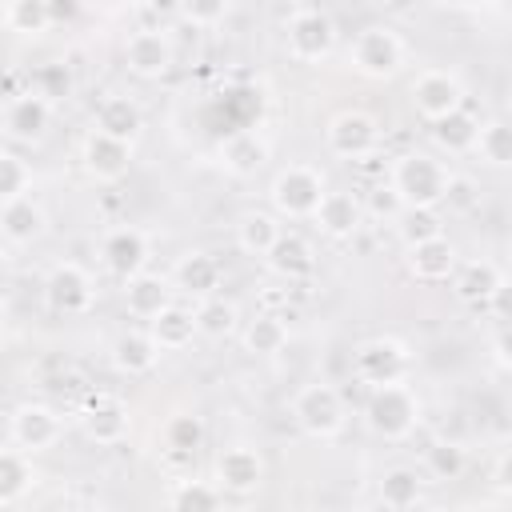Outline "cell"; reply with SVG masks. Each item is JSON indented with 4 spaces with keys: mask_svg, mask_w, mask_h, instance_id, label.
<instances>
[{
    "mask_svg": "<svg viewBox=\"0 0 512 512\" xmlns=\"http://www.w3.org/2000/svg\"><path fill=\"white\" fill-rule=\"evenodd\" d=\"M392 188L400 192L404 208H440L444 204V192H448V180L452 172L432 156V152H400L392 160V172H388Z\"/></svg>",
    "mask_w": 512,
    "mask_h": 512,
    "instance_id": "cell-1",
    "label": "cell"
},
{
    "mask_svg": "<svg viewBox=\"0 0 512 512\" xmlns=\"http://www.w3.org/2000/svg\"><path fill=\"white\" fill-rule=\"evenodd\" d=\"M324 196H328L324 176L312 164H288L268 184V204H272V212L280 220H308V216H316Z\"/></svg>",
    "mask_w": 512,
    "mask_h": 512,
    "instance_id": "cell-2",
    "label": "cell"
},
{
    "mask_svg": "<svg viewBox=\"0 0 512 512\" xmlns=\"http://www.w3.org/2000/svg\"><path fill=\"white\" fill-rule=\"evenodd\" d=\"M364 424L380 440H404L420 424V396L408 384H384L368 392L364 404Z\"/></svg>",
    "mask_w": 512,
    "mask_h": 512,
    "instance_id": "cell-3",
    "label": "cell"
},
{
    "mask_svg": "<svg viewBox=\"0 0 512 512\" xmlns=\"http://www.w3.org/2000/svg\"><path fill=\"white\" fill-rule=\"evenodd\" d=\"M336 20L324 12V8H312V4H296L284 20V48L292 60L300 64H320L336 52Z\"/></svg>",
    "mask_w": 512,
    "mask_h": 512,
    "instance_id": "cell-4",
    "label": "cell"
},
{
    "mask_svg": "<svg viewBox=\"0 0 512 512\" xmlns=\"http://www.w3.org/2000/svg\"><path fill=\"white\" fill-rule=\"evenodd\" d=\"M404 56H408V48H404L400 32L388 28V24H368V28H360L356 40H352V48H348L352 68H356L360 76H368V80H392V76L404 68Z\"/></svg>",
    "mask_w": 512,
    "mask_h": 512,
    "instance_id": "cell-5",
    "label": "cell"
},
{
    "mask_svg": "<svg viewBox=\"0 0 512 512\" xmlns=\"http://www.w3.org/2000/svg\"><path fill=\"white\" fill-rule=\"evenodd\" d=\"M292 420L312 440H336L344 432V400L332 384L312 380L292 396Z\"/></svg>",
    "mask_w": 512,
    "mask_h": 512,
    "instance_id": "cell-6",
    "label": "cell"
},
{
    "mask_svg": "<svg viewBox=\"0 0 512 512\" xmlns=\"http://www.w3.org/2000/svg\"><path fill=\"white\" fill-rule=\"evenodd\" d=\"M408 368H412V352L396 336H372L352 352V376L368 384V392L384 384H404Z\"/></svg>",
    "mask_w": 512,
    "mask_h": 512,
    "instance_id": "cell-7",
    "label": "cell"
},
{
    "mask_svg": "<svg viewBox=\"0 0 512 512\" xmlns=\"http://www.w3.org/2000/svg\"><path fill=\"white\" fill-rule=\"evenodd\" d=\"M44 304L56 316H84L96 304V280L76 260H60L44 276Z\"/></svg>",
    "mask_w": 512,
    "mask_h": 512,
    "instance_id": "cell-8",
    "label": "cell"
},
{
    "mask_svg": "<svg viewBox=\"0 0 512 512\" xmlns=\"http://www.w3.org/2000/svg\"><path fill=\"white\" fill-rule=\"evenodd\" d=\"M324 144H328V152L340 156V160H364V156H372V152L380 148V124H376V116L364 112V108H344V112H336V116L328 120Z\"/></svg>",
    "mask_w": 512,
    "mask_h": 512,
    "instance_id": "cell-9",
    "label": "cell"
},
{
    "mask_svg": "<svg viewBox=\"0 0 512 512\" xmlns=\"http://www.w3.org/2000/svg\"><path fill=\"white\" fill-rule=\"evenodd\" d=\"M64 436V420L56 408L40 404V400H24L12 408L8 416V444H16L20 452L36 456V452H48L56 440Z\"/></svg>",
    "mask_w": 512,
    "mask_h": 512,
    "instance_id": "cell-10",
    "label": "cell"
},
{
    "mask_svg": "<svg viewBox=\"0 0 512 512\" xmlns=\"http://www.w3.org/2000/svg\"><path fill=\"white\" fill-rule=\"evenodd\" d=\"M412 108L428 124L460 112L464 108V80L456 72H448V68H424L412 80Z\"/></svg>",
    "mask_w": 512,
    "mask_h": 512,
    "instance_id": "cell-11",
    "label": "cell"
},
{
    "mask_svg": "<svg viewBox=\"0 0 512 512\" xmlns=\"http://www.w3.org/2000/svg\"><path fill=\"white\" fill-rule=\"evenodd\" d=\"M124 64L132 76L140 80H160L172 72L176 64V48H172V36L164 28H136L128 40H124Z\"/></svg>",
    "mask_w": 512,
    "mask_h": 512,
    "instance_id": "cell-12",
    "label": "cell"
},
{
    "mask_svg": "<svg viewBox=\"0 0 512 512\" xmlns=\"http://www.w3.org/2000/svg\"><path fill=\"white\" fill-rule=\"evenodd\" d=\"M48 128H52V100L40 96L36 88H28L24 96L4 104V140L8 144L32 148L48 136Z\"/></svg>",
    "mask_w": 512,
    "mask_h": 512,
    "instance_id": "cell-13",
    "label": "cell"
},
{
    "mask_svg": "<svg viewBox=\"0 0 512 512\" xmlns=\"http://www.w3.org/2000/svg\"><path fill=\"white\" fill-rule=\"evenodd\" d=\"M80 432H84V440H92V444H100V448H112V444H120L124 436H128V428H132V416H128V404L124 400H116V396H92L84 408H80Z\"/></svg>",
    "mask_w": 512,
    "mask_h": 512,
    "instance_id": "cell-14",
    "label": "cell"
},
{
    "mask_svg": "<svg viewBox=\"0 0 512 512\" xmlns=\"http://www.w3.org/2000/svg\"><path fill=\"white\" fill-rule=\"evenodd\" d=\"M264 484V456L252 444H232L216 456V488L228 496H252Z\"/></svg>",
    "mask_w": 512,
    "mask_h": 512,
    "instance_id": "cell-15",
    "label": "cell"
},
{
    "mask_svg": "<svg viewBox=\"0 0 512 512\" xmlns=\"http://www.w3.org/2000/svg\"><path fill=\"white\" fill-rule=\"evenodd\" d=\"M148 256H152V248H148V236H144L140 228H112V232L104 236V244H100L104 268H108L116 280H124V284L144 272Z\"/></svg>",
    "mask_w": 512,
    "mask_h": 512,
    "instance_id": "cell-16",
    "label": "cell"
},
{
    "mask_svg": "<svg viewBox=\"0 0 512 512\" xmlns=\"http://www.w3.org/2000/svg\"><path fill=\"white\" fill-rule=\"evenodd\" d=\"M80 160H84V172H88L92 180L116 184V180H124L128 168H132V144H120V140H112V136H104V132L92 128V132L84 136V144H80Z\"/></svg>",
    "mask_w": 512,
    "mask_h": 512,
    "instance_id": "cell-17",
    "label": "cell"
},
{
    "mask_svg": "<svg viewBox=\"0 0 512 512\" xmlns=\"http://www.w3.org/2000/svg\"><path fill=\"white\" fill-rule=\"evenodd\" d=\"M404 268L420 284H440V280H452L456 276L460 252H456V244L448 236H436V240H424L416 248H404Z\"/></svg>",
    "mask_w": 512,
    "mask_h": 512,
    "instance_id": "cell-18",
    "label": "cell"
},
{
    "mask_svg": "<svg viewBox=\"0 0 512 512\" xmlns=\"http://www.w3.org/2000/svg\"><path fill=\"white\" fill-rule=\"evenodd\" d=\"M220 280H224V268H220V260L212 256V252H184L180 260H176V268H172V284L184 292V296H192L196 304L200 300H212L216 296V288H220Z\"/></svg>",
    "mask_w": 512,
    "mask_h": 512,
    "instance_id": "cell-19",
    "label": "cell"
},
{
    "mask_svg": "<svg viewBox=\"0 0 512 512\" xmlns=\"http://www.w3.org/2000/svg\"><path fill=\"white\" fill-rule=\"evenodd\" d=\"M96 132H104V136H112V140H120V144H136L140 132H144V112H140V104H136L132 96H124V92L104 96V100L96 104Z\"/></svg>",
    "mask_w": 512,
    "mask_h": 512,
    "instance_id": "cell-20",
    "label": "cell"
},
{
    "mask_svg": "<svg viewBox=\"0 0 512 512\" xmlns=\"http://www.w3.org/2000/svg\"><path fill=\"white\" fill-rule=\"evenodd\" d=\"M0 232H4V244H12V248L36 244V240L48 232V212H44V204L32 200V196L4 204V208H0Z\"/></svg>",
    "mask_w": 512,
    "mask_h": 512,
    "instance_id": "cell-21",
    "label": "cell"
},
{
    "mask_svg": "<svg viewBox=\"0 0 512 512\" xmlns=\"http://www.w3.org/2000/svg\"><path fill=\"white\" fill-rule=\"evenodd\" d=\"M268 272L280 276L284 284H296V280H308L316 272V252L312 244L300 236V232H280V240L272 244V252L264 256Z\"/></svg>",
    "mask_w": 512,
    "mask_h": 512,
    "instance_id": "cell-22",
    "label": "cell"
},
{
    "mask_svg": "<svg viewBox=\"0 0 512 512\" xmlns=\"http://www.w3.org/2000/svg\"><path fill=\"white\" fill-rule=\"evenodd\" d=\"M452 292H456V300L480 308V304H492L504 292V276H500V268L492 260H468V264L456 268Z\"/></svg>",
    "mask_w": 512,
    "mask_h": 512,
    "instance_id": "cell-23",
    "label": "cell"
},
{
    "mask_svg": "<svg viewBox=\"0 0 512 512\" xmlns=\"http://www.w3.org/2000/svg\"><path fill=\"white\" fill-rule=\"evenodd\" d=\"M316 228L324 232V236H332V240H352L356 232H360V224H364V204L352 196V192H328L324 200H320V208H316Z\"/></svg>",
    "mask_w": 512,
    "mask_h": 512,
    "instance_id": "cell-24",
    "label": "cell"
},
{
    "mask_svg": "<svg viewBox=\"0 0 512 512\" xmlns=\"http://www.w3.org/2000/svg\"><path fill=\"white\" fill-rule=\"evenodd\" d=\"M176 300H172V280L156 276V272H140L136 280L124 284V308L136 316V320H156L160 312H168Z\"/></svg>",
    "mask_w": 512,
    "mask_h": 512,
    "instance_id": "cell-25",
    "label": "cell"
},
{
    "mask_svg": "<svg viewBox=\"0 0 512 512\" xmlns=\"http://www.w3.org/2000/svg\"><path fill=\"white\" fill-rule=\"evenodd\" d=\"M220 164H224V172H228V176L248 180V176H256V172L268 164V144H264L256 132L236 128V132L220 144Z\"/></svg>",
    "mask_w": 512,
    "mask_h": 512,
    "instance_id": "cell-26",
    "label": "cell"
},
{
    "mask_svg": "<svg viewBox=\"0 0 512 512\" xmlns=\"http://www.w3.org/2000/svg\"><path fill=\"white\" fill-rule=\"evenodd\" d=\"M160 352H164V348L152 340L148 328H128V332H120L116 344H112V364H116L124 376H144V372L156 368Z\"/></svg>",
    "mask_w": 512,
    "mask_h": 512,
    "instance_id": "cell-27",
    "label": "cell"
},
{
    "mask_svg": "<svg viewBox=\"0 0 512 512\" xmlns=\"http://www.w3.org/2000/svg\"><path fill=\"white\" fill-rule=\"evenodd\" d=\"M288 316H280V312H260V316H252L248 324H244V332H240V344H244V352L248 356H260V360H268V356H280L284 348H288Z\"/></svg>",
    "mask_w": 512,
    "mask_h": 512,
    "instance_id": "cell-28",
    "label": "cell"
},
{
    "mask_svg": "<svg viewBox=\"0 0 512 512\" xmlns=\"http://www.w3.org/2000/svg\"><path fill=\"white\" fill-rule=\"evenodd\" d=\"M36 484H40V472H36L32 456L20 452L16 444H8V448L0 452V504H4V508L20 504Z\"/></svg>",
    "mask_w": 512,
    "mask_h": 512,
    "instance_id": "cell-29",
    "label": "cell"
},
{
    "mask_svg": "<svg viewBox=\"0 0 512 512\" xmlns=\"http://www.w3.org/2000/svg\"><path fill=\"white\" fill-rule=\"evenodd\" d=\"M148 332H152V340H156L164 352H180V348H188V344L200 336V324H196V308L172 304L168 312H160L156 320H148Z\"/></svg>",
    "mask_w": 512,
    "mask_h": 512,
    "instance_id": "cell-30",
    "label": "cell"
},
{
    "mask_svg": "<svg viewBox=\"0 0 512 512\" xmlns=\"http://www.w3.org/2000/svg\"><path fill=\"white\" fill-rule=\"evenodd\" d=\"M280 216L276 212H264V208H252V212H244L240 220H236V244H240V252H248V256H268L272 252V244L280 240Z\"/></svg>",
    "mask_w": 512,
    "mask_h": 512,
    "instance_id": "cell-31",
    "label": "cell"
},
{
    "mask_svg": "<svg viewBox=\"0 0 512 512\" xmlns=\"http://www.w3.org/2000/svg\"><path fill=\"white\" fill-rule=\"evenodd\" d=\"M476 140H480V120L468 108H460V112H452V116H444V120L432 124V144L440 152H448V156L476 152Z\"/></svg>",
    "mask_w": 512,
    "mask_h": 512,
    "instance_id": "cell-32",
    "label": "cell"
},
{
    "mask_svg": "<svg viewBox=\"0 0 512 512\" xmlns=\"http://www.w3.org/2000/svg\"><path fill=\"white\" fill-rule=\"evenodd\" d=\"M164 452H172L176 460H192L196 448L204 444V416L196 412H172L164 420Z\"/></svg>",
    "mask_w": 512,
    "mask_h": 512,
    "instance_id": "cell-33",
    "label": "cell"
},
{
    "mask_svg": "<svg viewBox=\"0 0 512 512\" xmlns=\"http://www.w3.org/2000/svg\"><path fill=\"white\" fill-rule=\"evenodd\" d=\"M420 492H424V480H420L416 468L396 464V468H388V472L380 476V504L392 508V512L416 508V504H420Z\"/></svg>",
    "mask_w": 512,
    "mask_h": 512,
    "instance_id": "cell-34",
    "label": "cell"
},
{
    "mask_svg": "<svg viewBox=\"0 0 512 512\" xmlns=\"http://www.w3.org/2000/svg\"><path fill=\"white\" fill-rule=\"evenodd\" d=\"M220 496H224V492H220L216 484L184 476V480H176L172 492H168V512H224V508H220Z\"/></svg>",
    "mask_w": 512,
    "mask_h": 512,
    "instance_id": "cell-35",
    "label": "cell"
},
{
    "mask_svg": "<svg viewBox=\"0 0 512 512\" xmlns=\"http://www.w3.org/2000/svg\"><path fill=\"white\" fill-rule=\"evenodd\" d=\"M476 156L488 168H512V120L496 116L480 124V140H476Z\"/></svg>",
    "mask_w": 512,
    "mask_h": 512,
    "instance_id": "cell-36",
    "label": "cell"
},
{
    "mask_svg": "<svg viewBox=\"0 0 512 512\" xmlns=\"http://www.w3.org/2000/svg\"><path fill=\"white\" fill-rule=\"evenodd\" d=\"M56 20H52V4L48 0H8L4 4V28L8 32H20V36H40L48 32Z\"/></svg>",
    "mask_w": 512,
    "mask_h": 512,
    "instance_id": "cell-37",
    "label": "cell"
},
{
    "mask_svg": "<svg viewBox=\"0 0 512 512\" xmlns=\"http://www.w3.org/2000/svg\"><path fill=\"white\" fill-rule=\"evenodd\" d=\"M196 324H200V336H212V340H224L240 328V308L224 296H212V300H200L196 304Z\"/></svg>",
    "mask_w": 512,
    "mask_h": 512,
    "instance_id": "cell-38",
    "label": "cell"
},
{
    "mask_svg": "<svg viewBox=\"0 0 512 512\" xmlns=\"http://www.w3.org/2000/svg\"><path fill=\"white\" fill-rule=\"evenodd\" d=\"M464 468H468L464 444H456V440H432V444L424 448V472H428L432 480H460Z\"/></svg>",
    "mask_w": 512,
    "mask_h": 512,
    "instance_id": "cell-39",
    "label": "cell"
},
{
    "mask_svg": "<svg viewBox=\"0 0 512 512\" xmlns=\"http://www.w3.org/2000/svg\"><path fill=\"white\" fill-rule=\"evenodd\" d=\"M396 236H400L404 248H416V244H424V240L444 236V220H440V212H432V208H404V216L396 220Z\"/></svg>",
    "mask_w": 512,
    "mask_h": 512,
    "instance_id": "cell-40",
    "label": "cell"
},
{
    "mask_svg": "<svg viewBox=\"0 0 512 512\" xmlns=\"http://www.w3.org/2000/svg\"><path fill=\"white\" fill-rule=\"evenodd\" d=\"M28 192H32V164L20 152L4 148L0 152V200L12 204V200H24Z\"/></svg>",
    "mask_w": 512,
    "mask_h": 512,
    "instance_id": "cell-41",
    "label": "cell"
},
{
    "mask_svg": "<svg viewBox=\"0 0 512 512\" xmlns=\"http://www.w3.org/2000/svg\"><path fill=\"white\" fill-rule=\"evenodd\" d=\"M364 216H372V220H388V224H396V220L404 216V200H400V192L392 188V180H384V184H372V188H368Z\"/></svg>",
    "mask_w": 512,
    "mask_h": 512,
    "instance_id": "cell-42",
    "label": "cell"
},
{
    "mask_svg": "<svg viewBox=\"0 0 512 512\" xmlns=\"http://www.w3.org/2000/svg\"><path fill=\"white\" fill-rule=\"evenodd\" d=\"M228 12H232V4L228 0H192V4H180V20H188L192 28H216V24H224L228 20Z\"/></svg>",
    "mask_w": 512,
    "mask_h": 512,
    "instance_id": "cell-43",
    "label": "cell"
},
{
    "mask_svg": "<svg viewBox=\"0 0 512 512\" xmlns=\"http://www.w3.org/2000/svg\"><path fill=\"white\" fill-rule=\"evenodd\" d=\"M36 84H40L36 92L48 96V100H68V96H72V72H68V64H60V60L44 64L40 76H36Z\"/></svg>",
    "mask_w": 512,
    "mask_h": 512,
    "instance_id": "cell-44",
    "label": "cell"
},
{
    "mask_svg": "<svg viewBox=\"0 0 512 512\" xmlns=\"http://www.w3.org/2000/svg\"><path fill=\"white\" fill-rule=\"evenodd\" d=\"M476 200H480V188H476V180H472V176H460V172H452V180H448V192H444V208H448V212H472V208H476Z\"/></svg>",
    "mask_w": 512,
    "mask_h": 512,
    "instance_id": "cell-45",
    "label": "cell"
},
{
    "mask_svg": "<svg viewBox=\"0 0 512 512\" xmlns=\"http://www.w3.org/2000/svg\"><path fill=\"white\" fill-rule=\"evenodd\" d=\"M492 484L500 496H512V448L492 464Z\"/></svg>",
    "mask_w": 512,
    "mask_h": 512,
    "instance_id": "cell-46",
    "label": "cell"
},
{
    "mask_svg": "<svg viewBox=\"0 0 512 512\" xmlns=\"http://www.w3.org/2000/svg\"><path fill=\"white\" fill-rule=\"evenodd\" d=\"M492 356H496V364H500L504 372H512V324L496 332V340H492Z\"/></svg>",
    "mask_w": 512,
    "mask_h": 512,
    "instance_id": "cell-47",
    "label": "cell"
},
{
    "mask_svg": "<svg viewBox=\"0 0 512 512\" xmlns=\"http://www.w3.org/2000/svg\"><path fill=\"white\" fill-rule=\"evenodd\" d=\"M76 16V4H52V20H68Z\"/></svg>",
    "mask_w": 512,
    "mask_h": 512,
    "instance_id": "cell-48",
    "label": "cell"
},
{
    "mask_svg": "<svg viewBox=\"0 0 512 512\" xmlns=\"http://www.w3.org/2000/svg\"><path fill=\"white\" fill-rule=\"evenodd\" d=\"M224 512H256V508H248V504H240V508H224Z\"/></svg>",
    "mask_w": 512,
    "mask_h": 512,
    "instance_id": "cell-49",
    "label": "cell"
},
{
    "mask_svg": "<svg viewBox=\"0 0 512 512\" xmlns=\"http://www.w3.org/2000/svg\"><path fill=\"white\" fill-rule=\"evenodd\" d=\"M508 260H512V236H508Z\"/></svg>",
    "mask_w": 512,
    "mask_h": 512,
    "instance_id": "cell-50",
    "label": "cell"
}]
</instances>
